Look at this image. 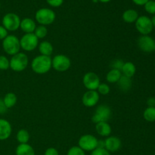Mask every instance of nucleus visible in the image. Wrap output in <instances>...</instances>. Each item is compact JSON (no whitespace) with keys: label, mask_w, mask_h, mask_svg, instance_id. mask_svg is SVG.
<instances>
[{"label":"nucleus","mask_w":155,"mask_h":155,"mask_svg":"<svg viewBox=\"0 0 155 155\" xmlns=\"http://www.w3.org/2000/svg\"><path fill=\"white\" fill-rule=\"evenodd\" d=\"M21 19L15 13H8L3 17L2 26L9 31H15L20 27Z\"/></svg>","instance_id":"0eeeda50"},{"label":"nucleus","mask_w":155,"mask_h":155,"mask_svg":"<svg viewBox=\"0 0 155 155\" xmlns=\"http://www.w3.org/2000/svg\"><path fill=\"white\" fill-rule=\"evenodd\" d=\"M144 119L150 123L155 121V107H148L143 113Z\"/></svg>","instance_id":"a878e982"},{"label":"nucleus","mask_w":155,"mask_h":155,"mask_svg":"<svg viewBox=\"0 0 155 155\" xmlns=\"http://www.w3.org/2000/svg\"><path fill=\"white\" fill-rule=\"evenodd\" d=\"M145 9L148 13L151 15H155V1L148 0L145 5Z\"/></svg>","instance_id":"c85d7f7f"},{"label":"nucleus","mask_w":155,"mask_h":155,"mask_svg":"<svg viewBox=\"0 0 155 155\" xmlns=\"http://www.w3.org/2000/svg\"><path fill=\"white\" fill-rule=\"evenodd\" d=\"M136 68L135 64L130 61L124 63L122 70H121V73L123 74L122 75L129 77V78H132L135 75V74H136Z\"/></svg>","instance_id":"a211bd4d"},{"label":"nucleus","mask_w":155,"mask_h":155,"mask_svg":"<svg viewBox=\"0 0 155 155\" xmlns=\"http://www.w3.org/2000/svg\"><path fill=\"white\" fill-rule=\"evenodd\" d=\"M133 1L135 4L138 5H144L148 0H133Z\"/></svg>","instance_id":"58836bf2"},{"label":"nucleus","mask_w":155,"mask_h":155,"mask_svg":"<svg viewBox=\"0 0 155 155\" xmlns=\"http://www.w3.org/2000/svg\"><path fill=\"white\" fill-rule=\"evenodd\" d=\"M124 64V62L123 61L120 59H115L110 64V67H111L112 69L118 70V71H120L122 70L123 66Z\"/></svg>","instance_id":"2f4dec72"},{"label":"nucleus","mask_w":155,"mask_h":155,"mask_svg":"<svg viewBox=\"0 0 155 155\" xmlns=\"http://www.w3.org/2000/svg\"><path fill=\"white\" fill-rule=\"evenodd\" d=\"M10 68V61L4 55H0V70L5 71Z\"/></svg>","instance_id":"cd10ccee"},{"label":"nucleus","mask_w":155,"mask_h":155,"mask_svg":"<svg viewBox=\"0 0 155 155\" xmlns=\"http://www.w3.org/2000/svg\"><path fill=\"white\" fill-rule=\"evenodd\" d=\"M95 130L98 135L104 137H108L111 133V127L107 122H100L96 124Z\"/></svg>","instance_id":"f3484780"},{"label":"nucleus","mask_w":155,"mask_h":155,"mask_svg":"<svg viewBox=\"0 0 155 155\" xmlns=\"http://www.w3.org/2000/svg\"><path fill=\"white\" fill-rule=\"evenodd\" d=\"M99 101V94L95 90H88L82 98V102L86 107H91L95 106Z\"/></svg>","instance_id":"ddd939ff"},{"label":"nucleus","mask_w":155,"mask_h":155,"mask_svg":"<svg viewBox=\"0 0 155 155\" xmlns=\"http://www.w3.org/2000/svg\"><path fill=\"white\" fill-rule=\"evenodd\" d=\"M122 76V73L120 71L115 69H111L106 76V80L108 83H117L118 80Z\"/></svg>","instance_id":"b1692460"},{"label":"nucleus","mask_w":155,"mask_h":155,"mask_svg":"<svg viewBox=\"0 0 155 155\" xmlns=\"http://www.w3.org/2000/svg\"><path fill=\"white\" fill-rule=\"evenodd\" d=\"M83 85L88 90H96L100 85V79L94 72H88L83 79Z\"/></svg>","instance_id":"9b49d317"},{"label":"nucleus","mask_w":155,"mask_h":155,"mask_svg":"<svg viewBox=\"0 0 155 155\" xmlns=\"http://www.w3.org/2000/svg\"><path fill=\"white\" fill-rule=\"evenodd\" d=\"M148 107H155V98H149L147 101Z\"/></svg>","instance_id":"4c0bfd02"},{"label":"nucleus","mask_w":155,"mask_h":155,"mask_svg":"<svg viewBox=\"0 0 155 155\" xmlns=\"http://www.w3.org/2000/svg\"><path fill=\"white\" fill-rule=\"evenodd\" d=\"M20 27L21 30L26 33H33L36 28L35 21L33 19L29 18H26L21 21Z\"/></svg>","instance_id":"dca6fc26"},{"label":"nucleus","mask_w":155,"mask_h":155,"mask_svg":"<svg viewBox=\"0 0 155 155\" xmlns=\"http://www.w3.org/2000/svg\"><path fill=\"white\" fill-rule=\"evenodd\" d=\"M155 40L148 35L142 36L138 39V46L144 52L149 53L154 51Z\"/></svg>","instance_id":"f8f14e48"},{"label":"nucleus","mask_w":155,"mask_h":155,"mask_svg":"<svg viewBox=\"0 0 155 155\" xmlns=\"http://www.w3.org/2000/svg\"><path fill=\"white\" fill-rule=\"evenodd\" d=\"M16 155H35V151L28 144H20L16 148Z\"/></svg>","instance_id":"6ab92c4d"},{"label":"nucleus","mask_w":155,"mask_h":155,"mask_svg":"<svg viewBox=\"0 0 155 155\" xmlns=\"http://www.w3.org/2000/svg\"><path fill=\"white\" fill-rule=\"evenodd\" d=\"M117 86L119 89L123 92H127L130 90L132 87V80L131 78L125 77V76L122 75L120 80H118Z\"/></svg>","instance_id":"412c9836"},{"label":"nucleus","mask_w":155,"mask_h":155,"mask_svg":"<svg viewBox=\"0 0 155 155\" xmlns=\"http://www.w3.org/2000/svg\"><path fill=\"white\" fill-rule=\"evenodd\" d=\"M39 51L42 55L50 56L53 52V46L51 42L43 41L39 45Z\"/></svg>","instance_id":"4be33fe9"},{"label":"nucleus","mask_w":155,"mask_h":155,"mask_svg":"<svg viewBox=\"0 0 155 155\" xmlns=\"http://www.w3.org/2000/svg\"><path fill=\"white\" fill-rule=\"evenodd\" d=\"M67 155H86L85 151L79 146H74L69 149Z\"/></svg>","instance_id":"c756f323"},{"label":"nucleus","mask_w":155,"mask_h":155,"mask_svg":"<svg viewBox=\"0 0 155 155\" xmlns=\"http://www.w3.org/2000/svg\"><path fill=\"white\" fill-rule=\"evenodd\" d=\"M154 51H155V45H154Z\"/></svg>","instance_id":"c03bdc74"},{"label":"nucleus","mask_w":155,"mask_h":155,"mask_svg":"<svg viewBox=\"0 0 155 155\" xmlns=\"http://www.w3.org/2000/svg\"><path fill=\"white\" fill-rule=\"evenodd\" d=\"M136 30L142 35H148L152 32L153 27L152 23H151V18L147 16H141L138 18L136 22Z\"/></svg>","instance_id":"1a4fd4ad"},{"label":"nucleus","mask_w":155,"mask_h":155,"mask_svg":"<svg viewBox=\"0 0 155 155\" xmlns=\"http://www.w3.org/2000/svg\"><path fill=\"white\" fill-rule=\"evenodd\" d=\"M71 65V61L68 57L64 54H58L51 60V67L58 72H64L68 71Z\"/></svg>","instance_id":"423d86ee"},{"label":"nucleus","mask_w":155,"mask_h":155,"mask_svg":"<svg viewBox=\"0 0 155 155\" xmlns=\"http://www.w3.org/2000/svg\"><path fill=\"white\" fill-rule=\"evenodd\" d=\"M121 147V141L117 136H109L104 140V148L109 152H115Z\"/></svg>","instance_id":"4468645a"},{"label":"nucleus","mask_w":155,"mask_h":155,"mask_svg":"<svg viewBox=\"0 0 155 155\" xmlns=\"http://www.w3.org/2000/svg\"><path fill=\"white\" fill-rule=\"evenodd\" d=\"M17 140L20 144H27L30 140V134L26 130H21L17 133Z\"/></svg>","instance_id":"393cba45"},{"label":"nucleus","mask_w":155,"mask_h":155,"mask_svg":"<svg viewBox=\"0 0 155 155\" xmlns=\"http://www.w3.org/2000/svg\"><path fill=\"white\" fill-rule=\"evenodd\" d=\"M36 20L41 25L45 26L52 24L55 20V13L49 8H41L36 13Z\"/></svg>","instance_id":"20e7f679"},{"label":"nucleus","mask_w":155,"mask_h":155,"mask_svg":"<svg viewBox=\"0 0 155 155\" xmlns=\"http://www.w3.org/2000/svg\"><path fill=\"white\" fill-rule=\"evenodd\" d=\"M7 110V107H5L4 102H3V99L0 98V114H2L5 113Z\"/></svg>","instance_id":"e433bc0d"},{"label":"nucleus","mask_w":155,"mask_h":155,"mask_svg":"<svg viewBox=\"0 0 155 155\" xmlns=\"http://www.w3.org/2000/svg\"><path fill=\"white\" fill-rule=\"evenodd\" d=\"M79 147L83 151H92L97 148L98 139L92 135H84L79 139Z\"/></svg>","instance_id":"9d476101"},{"label":"nucleus","mask_w":155,"mask_h":155,"mask_svg":"<svg viewBox=\"0 0 155 155\" xmlns=\"http://www.w3.org/2000/svg\"><path fill=\"white\" fill-rule=\"evenodd\" d=\"M98 1L101 2H103V3H106V2H110V0H98Z\"/></svg>","instance_id":"79ce46f5"},{"label":"nucleus","mask_w":155,"mask_h":155,"mask_svg":"<svg viewBox=\"0 0 155 155\" xmlns=\"http://www.w3.org/2000/svg\"><path fill=\"white\" fill-rule=\"evenodd\" d=\"M28 65V57L24 53L18 52L12 56L10 60V68L15 72H21Z\"/></svg>","instance_id":"7ed1b4c3"},{"label":"nucleus","mask_w":155,"mask_h":155,"mask_svg":"<svg viewBox=\"0 0 155 155\" xmlns=\"http://www.w3.org/2000/svg\"><path fill=\"white\" fill-rule=\"evenodd\" d=\"M91 155H110V154L105 148H95L92 151Z\"/></svg>","instance_id":"473e14b6"},{"label":"nucleus","mask_w":155,"mask_h":155,"mask_svg":"<svg viewBox=\"0 0 155 155\" xmlns=\"http://www.w3.org/2000/svg\"><path fill=\"white\" fill-rule=\"evenodd\" d=\"M98 0H93V2H98Z\"/></svg>","instance_id":"37998d69"},{"label":"nucleus","mask_w":155,"mask_h":155,"mask_svg":"<svg viewBox=\"0 0 155 155\" xmlns=\"http://www.w3.org/2000/svg\"><path fill=\"white\" fill-rule=\"evenodd\" d=\"M44 155H59V153L54 148H49L45 151Z\"/></svg>","instance_id":"c9c22d12"},{"label":"nucleus","mask_w":155,"mask_h":155,"mask_svg":"<svg viewBox=\"0 0 155 155\" xmlns=\"http://www.w3.org/2000/svg\"><path fill=\"white\" fill-rule=\"evenodd\" d=\"M151 23H152L153 27H155V15L152 17V18H151Z\"/></svg>","instance_id":"a19ab883"},{"label":"nucleus","mask_w":155,"mask_h":155,"mask_svg":"<svg viewBox=\"0 0 155 155\" xmlns=\"http://www.w3.org/2000/svg\"><path fill=\"white\" fill-rule=\"evenodd\" d=\"M0 8H1V4H0Z\"/></svg>","instance_id":"a18cd8bd"},{"label":"nucleus","mask_w":155,"mask_h":155,"mask_svg":"<svg viewBox=\"0 0 155 155\" xmlns=\"http://www.w3.org/2000/svg\"><path fill=\"white\" fill-rule=\"evenodd\" d=\"M12 128L11 124L5 119H0V140H6L12 134Z\"/></svg>","instance_id":"2eb2a0df"},{"label":"nucleus","mask_w":155,"mask_h":155,"mask_svg":"<svg viewBox=\"0 0 155 155\" xmlns=\"http://www.w3.org/2000/svg\"><path fill=\"white\" fill-rule=\"evenodd\" d=\"M8 36V30L3 26L0 25V40L4 39Z\"/></svg>","instance_id":"f704fd0d"},{"label":"nucleus","mask_w":155,"mask_h":155,"mask_svg":"<svg viewBox=\"0 0 155 155\" xmlns=\"http://www.w3.org/2000/svg\"><path fill=\"white\" fill-rule=\"evenodd\" d=\"M138 18H139V14L136 10H133V9H128L123 14V20L129 24L136 22Z\"/></svg>","instance_id":"aec40b11"},{"label":"nucleus","mask_w":155,"mask_h":155,"mask_svg":"<svg viewBox=\"0 0 155 155\" xmlns=\"http://www.w3.org/2000/svg\"><path fill=\"white\" fill-rule=\"evenodd\" d=\"M17 100H18V98H17L16 95L13 92H9L5 95L4 98H3V102H4L7 109H8L12 108L16 104Z\"/></svg>","instance_id":"5701e85b"},{"label":"nucleus","mask_w":155,"mask_h":155,"mask_svg":"<svg viewBox=\"0 0 155 155\" xmlns=\"http://www.w3.org/2000/svg\"><path fill=\"white\" fill-rule=\"evenodd\" d=\"M110 116L111 110L110 107L105 104H101L95 110V112L92 117V120L95 124L100 122H107V120L110 118Z\"/></svg>","instance_id":"39448f33"},{"label":"nucleus","mask_w":155,"mask_h":155,"mask_svg":"<svg viewBox=\"0 0 155 155\" xmlns=\"http://www.w3.org/2000/svg\"><path fill=\"white\" fill-rule=\"evenodd\" d=\"M39 39L34 33H26L20 39V45L24 51H31L37 47Z\"/></svg>","instance_id":"6e6552de"},{"label":"nucleus","mask_w":155,"mask_h":155,"mask_svg":"<svg viewBox=\"0 0 155 155\" xmlns=\"http://www.w3.org/2000/svg\"><path fill=\"white\" fill-rule=\"evenodd\" d=\"M97 148H104V140H98Z\"/></svg>","instance_id":"ea45409f"},{"label":"nucleus","mask_w":155,"mask_h":155,"mask_svg":"<svg viewBox=\"0 0 155 155\" xmlns=\"http://www.w3.org/2000/svg\"><path fill=\"white\" fill-rule=\"evenodd\" d=\"M33 33H34L35 36L38 39H43V38H45L46 36L47 33H48V30H47V28L45 26L40 25L36 27Z\"/></svg>","instance_id":"bb28decb"},{"label":"nucleus","mask_w":155,"mask_h":155,"mask_svg":"<svg viewBox=\"0 0 155 155\" xmlns=\"http://www.w3.org/2000/svg\"><path fill=\"white\" fill-rule=\"evenodd\" d=\"M2 48L8 54L15 55L19 52L21 48L20 40L14 35H8L2 41Z\"/></svg>","instance_id":"f03ea898"},{"label":"nucleus","mask_w":155,"mask_h":155,"mask_svg":"<svg viewBox=\"0 0 155 155\" xmlns=\"http://www.w3.org/2000/svg\"><path fill=\"white\" fill-rule=\"evenodd\" d=\"M51 60L50 56L39 55L33 58L31 63V68L33 72L38 74H45L51 68Z\"/></svg>","instance_id":"f257e3e1"},{"label":"nucleus","mask_w":155,"mask_h":155,"mask_svg":"<svg viewBox=\"0 0 155 155\" xmlns=\"http://www.w3.org/2000/svg\"><path fill=\"white\" fill-rule=\"evenodd\" d=\"M98 94H101L103 95H107L110 92V87L106 83H100V85L98 87Z\"/></svg>","instance_id":"7c9ffc66"},{"label":"nucleus","mask_w":155,"mask_h":155,"mask_svg":"<svg viewBox=\"0 0 155 155\" xmlns=\"http://www.w3.org/2000/svg\"><path fill=\"white\" fill-rule=\"evenodd\" d=\"M48 5L52 7H59L63 4L64 0H46Z\"/></svg>","instance_id":"72a5a7b5"}]
</instances>
